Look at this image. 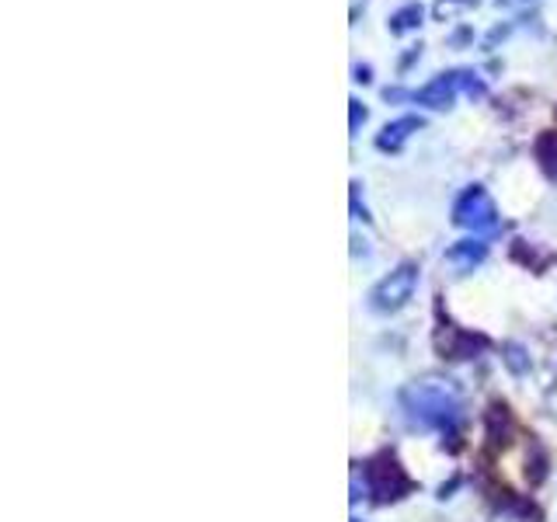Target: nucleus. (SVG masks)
I'll use <instances>...</instances> for the list:
<instances>
[{
	"label": "nucleus",
	"instance_id": "4",
	"mask_svg": "<svg viewBox=\"0 0 557 522\" xmlns=\"http://www.w3.org/2000/svg\"><path fill=\"white\" fill-rule=\"evenodd\" d=\"M366 477H370V492L376 501H391V498H400V492L408 487V477L405 470H400L391 457H380L366 467Z\"/></svg>",
	"mask_w": 557,
	"mask_h": 522
},
{
	"label": "nucleus",
	"instance_id": "9",
	"mask_svg": "<svg viewBox=\"0 0 557 522\" xmlns=\"http://www.w3.org/2000/svg\"><path fill=\"white\" fill-rule=\"evenodd\" d=\"M359 119H366V112H359V104L352 101V129L359 126Z\"/></svg>",
	"mask_w": 557,
	"mask_h": 522
},
{
	"label": "nucleus",
	"instance_id": "3",
	"mask_svg": "<svg viewBox=\"0 0 557 522\" xmlns=\"http://www.w3.org/2000/svg\"><path fill=\"white\" fill-rule=\"evenodd\" d=\"M418 286V269L414 265H400L397 272H391L383 283L370 293V307L376 313H391V310H400L408 300H411V293Z\"/></svg>",
	"mask_w": 557,
	"mask_h": 522
},
{
	"label": "nucleus",
	"instance_id": "8",
	"mask_svg": "<svg viewBox=\"0 0 557 522\" xmlns=\"http://www.w3.org/2000/svg\"><path fill=\"white\" fill-rule=\"evenodd\" d=\"M418 25H422V8H418V4L400 8V11L391 17V32H394V35H405V32H411V28H418Z\"/></svg>",
	"mask_w": 557,
	"mask_h": 522
},
{
	"label": "nucleus",
	"instance_id": "2",
	"mask_svg": "<svg viewBox=\"0 0 557 522\" xmlns=\"http://www.w3.org/2000/svg\"><path fill=\"white\" fill-rule=\"evenodd\" d=\"M405 400H411V408L425 418V422H435V425H446L453 414H457V397H453L449 387L443 383H422V387H414L405 394Z\"/></svg>",
	"mask_w": 557,
	"mask_h": 522
},
{
	"label": "nucleus",
	"instance_id": "7",
	"mask_svg": "<svg viewBox=\"0 0 557 522\" xmlns=\"http://www.w3.org/2000/svg\"><path fill=\"white\" fill-rule=\"evenodd\" d=\"M536 161L544 164L550 178H557V133H547L536 139Z\"/></svg>",
	"mask_w": 557,
	"mask_h": 522
},
{
	"label": "nucleus",
	"instance_id": "1",
	"mask_svg": "<svg viewBox=\"0 0 557 522\" xmlns=\"http://www.w3.org/2000/svg\"><path fill=\"white\" fill-rule=\"evenodd\" d=\"M453 220H457L460 226H467V231H474V234H492V231H498L495 202L478 185L463 191V199L457 202V209H453Z\"/></svg>",
	"mask_w": 557,
	"mask_h": 522
},
{
	"label": "nucleus",
	"instance_id": "5",
	"mask_svg": "<svg viewBox=\"0 0 557 522\" xmlns=\"http://www.w3.org/2000/svg\"><path fill=\"white\" fill-rule=\"evenodd\" d=\"M422 129V119H414V115H405V119H397V122H391L387 129H383V136L376 139V147L380 150H397L405 139L411 136V133H418Z\"/></svg>",
	"mask_w": 557,
	"mask_h": 522
},
{
	"label": "nucleus",
	"instance_id": "6",
	"mask_svg": "<svg viewBox=\"0 0 557 522\" xmlns=\"http://www.w3.org/2000/svg\"><path fill=\"white\" fill-rule=\"evenodd\" d=\"M446 258L457 261V265H463V269H470V265H478V261L484 258V244L481 240H460L457 248H449Z\"/></svg>",
	"mask_w": 557,
	"mask_h": 522
}]
</instances>
